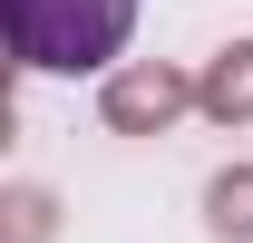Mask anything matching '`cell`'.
Wrapping results in <instances>:
<instances>
[{
    "instance_id": "1",
    "label": "cell",
    "mask_w": 253,
    "mask_h": 243,
    "mask_svg": "<svg viewBox=\"0 0 253 243\" xmlns=\"http://www.w3.org/2000/svg\"><path fill=\"white\" fill-rule=\"evenodd\" d=\"M10 59L49 78H88L136 39V0H0Z\"/></svg>"
}]
</instances>
